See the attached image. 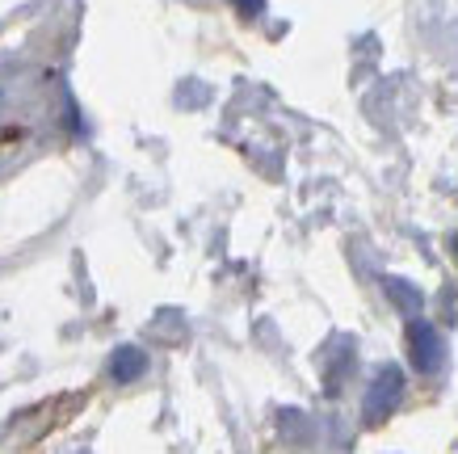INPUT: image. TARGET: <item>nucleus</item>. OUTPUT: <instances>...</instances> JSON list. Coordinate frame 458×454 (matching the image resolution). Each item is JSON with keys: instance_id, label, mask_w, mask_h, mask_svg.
Returning a JSON list of instances; mask_svg holds the SVG:
<instances>
[{"instance_id": "f257e3e1", "label": "nucleus", "mask_w": 458, "mask_h": 454, "mask_svg": "<svg viewBox=\"0 0 458 454\" xmlns=\"http://www.w3.org/2000/svg\"><path fill=\"white\" fill-rule=\"evenodd\" d=\"M143 371H148V358H143L135 345H123V349L114 354V362H110V374L118 379V383H131V379H140Z\"/></svg>"}, {"instance_id": "f03ea898", "label": "nucleus", "mask_w": 458, "mask_h": 454, "mask_svg": "<svg viewBox=\"0 0 458 454\" xmlns=\"http://www.w3.org/2000/svg\"><path fill=\"white\" fill-rule=\"evenodd\" d=\"M232 4L240 9V17H257L265 9V0H232Z\"/></svg>"}]
</instances>
